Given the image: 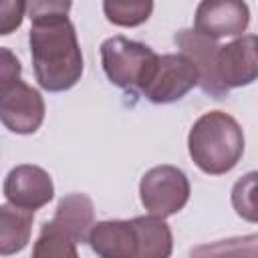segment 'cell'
Returning a JSON list of instances; mask_svg holds the SVG:
<instances>
[{"label": "cell", "instance_id": "1", "mask_svg": "<svg viewBox=\"0 0 258 258\" xmlns=\"http://www.w3.org/2000/svg\"><path fill=\"white\" fill-rule=\"evenodd\" d=\"M34 77L48 93L73 89L83 75V52L69 16L36 20L28 34Z\"/></svg>", "mask_w": 258, "mask_h": 258}, {"label": "cell", "instance_id": "2", "mask_svg": "<svg viewBox=\"0 0 258 258\" xmlns=\"http://www.w3.org/2000/svg\"><path fill=\"white\" fill-rule=\"evenodd\" d=\"M187 151L204 173H228L242 159L244 131L240 123L224 111L204 113L189 129Z\"/></svg>", "mask_w": 258, "mask_h": 258}, {"label": "cell", "instance_id": "3", "mask_svg": "<svg viewBox=\"0 0 258 258\" xmlns=\"http://www.w3.org/2000/svg\"><path fill=\"white\" fill-rule=\"evenodd\" d=\"M157 56L151 46L125 36H111L101 44V62L107 79L129 93L141 91Z\"/></svg>", "mask_w": 258, "mask_h": 258}, {"label": "cell", "instance_id": "4", "mask_svg": "<svg viewBox=\"0 0 258 258\" xmlns=\"http://www.w3.org/2000/svg\"><path fill=\"white\" fill-rule=\"evenodd\" d=\"M139 198L149 214L169 218L187 204L189 179L175 165L151 167L139 181Z\"/></svg>", "mask_w": 258, "mask_h": 258}, {"label": "cell", "instance_id": "5", "mask_svg": "<svg viewBox=\"0 0 258 258\" xmlns=\"http://www.w3.org/2000/svg\"><path fill=\"white\" fill-rule=\"evenodd\" d=\"M198 85V71L194 62L183 54H161L141 87L147 101L155 105L175 103L185 97Z\"/></svg>", "mask_w": 258, "mask_h": 258}, {"label": "cell", "instance_id": "6", "mask_svg": "<svg viewBox=\"0 0 258 258\" xmlns=\"http://www.w3.org/2000/svg\"><path fill=\"white\" fill-rule=\"evenodd\" d=\"M42 121L44 101L34 87L18 79L0 91V123L8 131L16 135H30L38 131Z\"/></svg>", "mask_w": 258, "mask_h": 258}, {"label": "cell", "instance_id": "7", "mask_svg": "<svg viewBox=\"0 0 258 258\" xmlns=\"http://www.w3.org/2000/svg\"><path fill=\"white\" fill-rule=\"evenodd\" d=\"M258 40L254 34H240L218 48L216 75L226 91L252 85L258 77Z\"/></svg>", "mask_w": 258, "mask_h": 258}, {"label": "cell", "instance_id": "8", "mask_svg": "<svg viewBox=\"0 0 258 258\" xmlns=\"http://www.w3.org/2000/svg\"><path fill=\"white\" fill-rule=\"evenodd\" d=\"M248 24L250 8L244 0H202L194 16V30L214 40L240 36Z\"/></svg>", "mask_w": 258, "mask_h": 258}, {"label": "cell", "instance_id": "9", "mask_svg": "<svg viewBox=\"0 0 258 258\" xmlns=\"http://www.w3.org/2000/svg\"><path fill=\"white\" fill-rule=\"evenodd\" d=\"M2 189L8 204H14L30 212L46 206L54 198V183L50 175L42 167L30 163L12 167L4 179Z\"/></svg>", "mask_w": 258, "mask_h": 258}, {"label": "cell", "instance_id": "10", "mask_svg": "<svg viewBox=\"0 0 258 258\" xmlns=\"http://www.w3.org/2000/svg\"><path fill=\"white\" fill-rule=\"evenodd\" d=\"M173 40L181 48V52L194 62L198 71V85L202 87V91L214 99H224L230 91L222 87L216 75V54L220 44L214 38H208L194 28L179 30Z\"/></svg>", "mask_w": 258, "mask_h": 258}, {"label": "cell", "instance_id": "11", "mask_svg": "<svg viewBox=\"0 0 258 258\" xmlns=\"http://www.w3.org/2000/svg\"><path fill=\"white\" fill-rule=\"evenodd\" d=\"M95 224V208L87 194H69L64 196L54 212L50 222H44L46 228L60 234L62 238L81 244L87 242L89 230Z\"/></svg>", "mask_w": 258, "mask_h": 258}, {"label": "cell", "instance_id": "12", "mask_svg": "<svg viewBox=\"0 0 258 258\" xmlns=\"http://www.w3.org/2000/svg\"><path fill=\"white\" fill-rule=\"evenodd\" d=\"M87 242L103 258H137V240L131 220H105L89 230Z\"/></svg>", "mask_w": 258, "mask_h": 258}, {"label": "cell", "instance_id": "13", "mask_svg": "<svg viewBox=\"0 0 258 258\" xmlns=\"http://www.w3.org/2000/svg\"><path fill=\"white\" fill-rule=\"evenodd\" d=\"M137 240V258H167L173 248V236L165 218L137 216L131 220Z\"/></svg>", "mask_w": 258, "mask_h": 258}, {"label": "cell", "instance_id": "14", "mask_svg": "<svg viewBox=\"0 0 258 258\" xmlns=\"http://www.w3.org/2000/svg\"><path fill=\"white\" fill-rule=\"evenodd\" d=\"M34 212L14 204L0 206V256L22 252L30 242Z\"/></svg>", "mask_w": 258, "mask_h": 258}, {"label": "cell", "instance_id": "15", "mask_svg": "<svg viewBox=\"0 0 258 258\" xmlns=\"http://www.w3.org/2000/svg\"><path fill=\"white\" fill-rule=\"evenodd\" d=\"M103 12L111 24L133 28L149 20L153 0H103Z\"/></svg>", "mask_w": 258, "mask_h": 258}, {"label": "cell", "instance_id": "16", "mask_svg": "<svg viewBox=\"0 0 258 258\" xmlns=\"http://www.w3.org/2000/svg\"><path fill=\"white\" fill-rule=\"evenodd\" d=\"M254 189H256V173L250 171L242 179L236 181L232 189V204L240 218L248 222H256V202H254Z\"/></svg>", "mask_w": 258, "mask_h": 258}, {"label": "cell", "instance_id": "17", "mask_svg": "<svg viewBox=\"0 0 258 258\" xmlns=\"http://www.w3.org/2000/svg\"><path fill=\"white\" fill-rule=\"evenodd\" d=\"M32 254L36 258H40V256H46V258L48 256H71V258H77L79 252H77V244L64 240L56 232H52V230H48V228L42 226L40 228V234H38V238L34 242Z\"/></svg>", "mask_w": 258, "mask_h": 258}, {"label": "cell", "instance_id": "18", "mask_svg": "<svg viewBox=\"0 0 258 258\" xmlns=\"http://www.w3.org/2000/svg\"><path fill=\"white\" fill-rule=\"evenodd\" d=\"M71 10V0H26V14L30 22L67 16Z\"/></svg>", "mask_w": 258, "mask_h": 258}, {"label": "cell", "instance_id": "19", "mask_svg": "<svg viewBox=\"0 0 258 258\" xmlns=\"http://www.w3.org/2000/svg\"><path fill=\"white\" fill-rule=\"evenodd\" d=\"M26 12V0H0V36L20 28Z\"/></svg>", "mask_w": 258, "mask_h": 258}, {"label": "cell", "instance_id": "20", "mask_svg": "<svg viewBox=\"0 0 258 258\" xmlns=\"http://www.w3.org/2000/svg\"><path fill=\"white\" fill-rule=\"evenodd\" d=\"M22 75V64L10 48L0 46V91L16 83Z\"/></svg>", "mask_w": 258, "mask_h": 258}]
</instances>
